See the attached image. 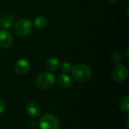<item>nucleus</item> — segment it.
<instances>
[{"instance_id": "nucleus-9", "label": "nucleus", "mask_w": 129, "mask_h": 129, "mask_svg": "<svg viewBox=\"0 0 129 129\" xmlns=\"http://www.w3.org/2000/svg\"><path fill=\"white\" fill-rule=\"evenodd\" d=\"M57 82L60 88L63 89H69L72 86V80L70 77L65 74H60L57 78Z\"/></svg>"}, {"instance_id": "nucleus-11", "label": "nucleus", "mask_w": 129, "mask_h": 129, "mask_svg": "<svg viewBox=\"0 0 129 129\" xmlns=\"http://www.w3.org/2000/svg\"><path fill=\"white\" fill-rule=\"evenodd\" d=\"M46 67L51 71H56L60 67V62L58 58L54 56H51L48 57L45 62Z\"/></svg>"}, {"instance_id": "nucleus-15", "label": "nucleus", "mask_w": 129, "mask_h": 129, "mask_svg": "<svg viewBox=\"0 0 129 129\" xmlns=\"http://www.w3.org/2000/svg\"><path fill=\"white\" fill-rule=\"evenodd\" d=\"M122 60V55L119 52H114L111 56V60L115 64H119Z\"/></svg>"}, {"instance_id": "nucleus-7", "label": "nucleus", "mask_w": 129, "mask_h": 129, "mask_svg": "<svg viewBox=\"0 0 129 129\" xmlns=\"http://www.w3.org/2000/svg\"><path fill=\"white\" fill-rule=\"evenodd\" d=\"M12 36L9 31L7 29L0 30V48H8L11 46L12 43Z\"/></svg>"}, {"instance_id": "nucleus-19", "label": "nucleus", "mask_w": 129, "mask_h": 129, "mask_svg": "<svg viewBox=\"0 0 129 129\" xmlns=\"http://www.w3.org/2000/svg\"><path fill=\"white\" fill-rule=\"evenodd\" d=\"M107 1L110 3H114V2H116L118 0H107Z\"/></svg>"}, {"instance_id": "nucleus-17", "label": "nucleus", "mask_w": 129, "mask_h": 129, "mask_svg": "<svg viewBox=\"0 0 129 129\" xmlns=\"http://www.w3.org/2000/svg\"><path fill=\"white\" fill-rule=\"evenodd\" d=\"M128 119H129V116L128 115L127 116V117H126V120H125V124H126V125H127V127H129V123H128Z\"/></svg>"}, {"instance_id": "nucleus-4", "label": "nucleus", "mask_w": 129, "mask_h": 129, "mask_svg": "<svg viewBox=\"0 0 129 129\" xmlns=\"http://www.w3.org/2000/svg\"><path fill=\"white\" fill-rule=\"evenodd\" d=\"M39 127L41 129H59L60 124L54 116L45 114L39 120Z\"/></svg>"}, {"instance_id": "nucleus-6", "label": "nucleus", "mask_w": 129, "mask_h": 129, "mask_svg": "<svg viewBox=\"0 0 129 129\" xmlns=\"http://www.w3.org/2000/svg\"><path fill=\"white\" fill-rule=\"evenodd\" d=\"M30 70V63L26 59H20L14 64V70L19 75H25Z\"/></svg>"}, {"instance_id": "nucleus-18", "label": "nucleus", "mask_w": 129, "mask_h": 129, "mask_svg": "<svg viewBox=\"0 0 129 129\" xmlns=\"http://www.w3.org/2000/svg\"><path fill=\"white\" fill-rule=\"evenodd\" d=\"M128 49H129V47L128 46L127 47V50H126V57H127V59L128 60L129 59V57H128Z\"/></svg>"}, {"instance_id": "nucleus-16", "label": "nucleus", "mask_w": 129, "mask_h": 129, "mask_svg": "<svg viewBox=\"0 0 129 129\" xmlns=\"http://www.w3.org/2000/svg\"><path fill=\"white\" fill-rule=\"evenodd\" d=\"M5 108V104L2 99H0V115L4 112Z\"/></svg>"}, {"instance_id": "nucleus-12", "label": "nucleus", "mask_w": 129, "mask_h": 129, "mask_svg": "<svg viewBox=\"0 0 129 129\" xmlns=\"http://www.w3.org/2000/svg\"><path fill=\"white\" fill-rule=\"evenodd\" d=\"M47 19L44 16H38L35 18L34 20V26L37 28V29H43L47 25Z\"/></svg>"}, {"instance_id": "nucleus-3", "label": "nucleus", "mask_w": 129, "mask_h": 129, "mask_svg": "<svg viewBox=\"0 0 129 129\" xmlns=\"http://www.w3.org/2000/svg\"><path fill=\"white\" fill-rule=\"evenodd\" d=\"M33 29V26L32 22L26 18H23L15 23L14 31L17 36L26 37L32 33Z\"/></svg>"}, {"instance_id": "nucleus-10", "label": "nucleus", "mask_w": 129, "mask_h": 129, "mask_svg": "<svg viewBox=\"0 0 129 129\" xmlns=\"http://www.w3.org/2000/svg\"><path fill=\"white\" fill-rule=\"evenodd\" d=\"M14 23V17L11 14H5L0 19V25L5 29L11 28Z\"/></svg>"}, {"instance_id": "nucleus-14", "label": "nucleus", "mask_w": 129, "mask_h": 129, "mask_svg": "<svg viewBox=\"0 0 129 129\" xmlns=\"http://www.w3.org/2000/svg\"><path fill=\"white\" fill-rule=\"evenodd\" d=\"M60 70H61V72H63V73H70L71 70H72V69H73V67H72V65H71V63H69V62H63L60 65Z\"/></svg>"}, {"instance_id": "nucleus-8", "label": "nucleus", "mask_w": 129, "mask_h": 129, "mask_svg": "<svg viewBox=\"0 0 129 129\" xmlns=\"http://www.w3.org/2000/svg\"><path fill=\"white\" fill-rule=\"evenodd\" d=\"M26 113H27V115L29 116H30L31 118H37L41 113V109L39 107V106L36 104V103H29L26 105Z\"/></svg>"}, {"instance_id": "nucleus-1", "label": "nucleus", "mask_w": 129, "mask_h": 129, "mask_svg": "<svg viewBox=\"0 0 129 129\" xmlns=\"http://www.w3.org/2000/svg\"><path fill=\"white\" fill-rule=\"evenodd\" d=\"M72 75L74 79L79 82L88 81L91 76V69L86 64H77L72 69Z\"/></svg>"}, {"instance_id": "nucleus-2", "label": "nucleus", "mask_w": 129, "mask_h": 129, "mask_svg": "<svg viewBox=\"0 0 129 129\" xmlns=\"http://www.w3.org/2000/svg\"><path fill=\"white\" fill-rule=\"evenodd\" d=\"M55 76L50 72H43L39 74L36 79V85L42 90L51 89L55 84Z\"/></svg>"}, {"instance_id": "nucleus-5", "label": "nucleus", "mask_w": 129, "mask_h": 129, "mask_svg": "<svg viewBox=\"0 0 129 129\" xmlns=\"http://www.w3.org/2000/svg\"><path fill=\"white\" fill-rule=\"evenodd\" d=\"M128 75V70L125 65L117 64L112 71L113 79L118 82H123L125 80Z\"/></svg>"}, {"instance_id": "nucleus-13", "label": "nucleus", "mask_w": 129, "mask_h": 129, "mask_svg": "<svg viewBox=\"0 0 129 129\" xmlns=\"http://www.w3.org/2000/svg\"><path fill=\"white\" fill-rule=\"evenodd\" d=\"M119 108L122 112L123 113H128L129 110V97L126 96L124 98L122 99L120 104H119Z\"/></svg>"}]
</instances>
